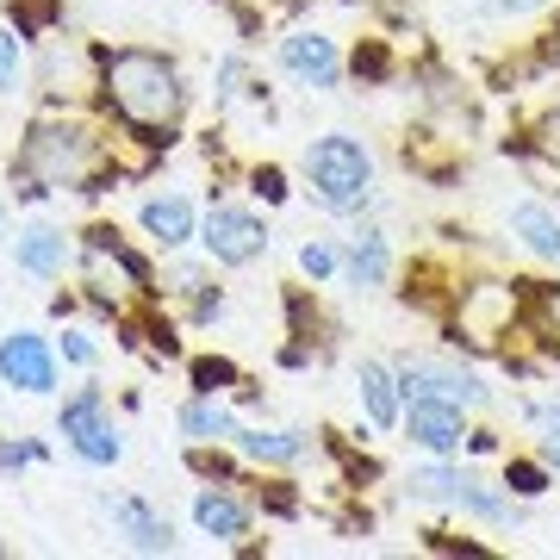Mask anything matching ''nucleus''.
<instances>
[{
    "mask_svg": "<svg viewBox=\"0 0 560 560\" xmlns=\"http://www.w3.org/2000/svg\"><path fill=\"white\" fill-rule=\"evenodd\" d=\"M101 81H106V101H113V113L125 125L156 131V143H168L180 106H187V88H180L175 62L162 57V50H113Z\"/></svg>",
    "mask_w": 560,
    "mask_h": 560,
    "instance_id": "1",
    "label": "nucleus"
},
{
    "mask_svg": "<svg viewBox=\"0 0 560 560\" xmlns=\"http://www.w3.org/2000/svg\"><path fill=\"white\" fill-rule=\"evenodd\" d=\"M94 162H101V143L94 131L75 119H32L20 143V168L38 180V194H94L88 180H94Z\"/></svg>",
    "mask_w": 560,
    "mask_h": 560,
    "instance_id": "2",
    "label": "nucleus"
},
{
    "mask_svg": "<svg viewBox=\"0 0 560 560\" xmlns=\"http://www.w3.org/2000/svg\"><path fill=\"white\" fill-rule=\"evenodd\" d=\"M305 180H312L324 212H361L374 200V156L349 131H324L305 143Z\"/></svg>",
    "mask_w": 560,
    "mask_h": 560,
    "instance_id": "3",
    "label": "nucleus"
},
{
    "mask_svg": "<svg viewBox=\"0 0 560 560\" xmlns=\"http://www.w3.org/2000/svg\"><path fill=\"white\" fill-rule=\"evenodd\" d=\"M57 436L69 442V455L88 460V467H113V460L125 455V442H119V430H113V411H106L101 386H81L75 399H62Z\"/></svg>",
    "mask_w": 560,
    "mask_h": 560,
    "instance_id": "4",
    "label": "nucleus"
},
{
    "mask_svg": "<svg viewBox=\"0 0 560 560\" xmlns=\"http://www.w3.org/2000/svg\"><path fill=\"white\" fill-rule=\"evenodd\" d=\"M399 393L405 399H448L460 405V411H480V405H492V386L474 374V368H460L455 355H411L399 361Z\"/></svg>",
    "mask_w": 560,
    "mask_h": 560,
    "instance_id": "5",
    "label": "nucleus"
},
{
    "mask_svg": "<svg viewBox=\"0 0 560 560\" xmlns=\"http://www.w3.org/2000/svg\"><path fill=\"white\" fill-rule=\"evenodd\" d=\"M0 386L32 393V399L57 393V349H50V337H38V330H7L0 337Z\"/></svg>",
    "mask_w": 560,
    "mask_h": 560,
    "instance_id": "6",
    "label": "nucleus"
},
{
    "mask_svg": "<svg viewBox=\"0 0 560 560\" xmlns=\"http://www.w3.org/2000/svg\"><path fill=\"white\" fill-rule=\"evenodd\" d=\"M200 243H206V256L224 261V268H249L268 249V224L256 212H243V206H212L200 224Z\"/></svg>",
    "mask_w": 560,
    "mask_h": 560,
    "instance_id": "7",
    "label": "nucleus"
},
{
    "mask_svg": "<svg viewBox=\"0 0 560 560\" xmlns=\"http://www.w3.org/2000/svg\"><path fill=\"white\" fill-rule=\"evenodd\" d=\"M411 411H405V430H411V442H418L423 455H460V442H467V423H460V405L448 399H405Z\"/></svg>",
    "mask_w": 560,
    "mask_h": 560,
    "instance_id": "8",
    "label": "nucleus"
},
{
    "mask_svg": "<svg viewBox=\"0 0 560 560\" xmlns=\"http://www.w3.org/2000/svg\"><path fill=\"white\" fill-rule=\"evenodd\" d=\"M280 69L293 81H305V88H318V94H330L342 81V57L324 32H293V38H280Z\"/></svg>",
    "mask_w": 560,
    "mask_h": 560,
    "instance_id": "9",
    "label": "nucleus"
},
{
    "mask_svg": "<svg viewBox=\"0 0 560 560\" xmlns=\"http://www.w3.org/2000/svg\"><path fill=\"white\" fill-rule=\"evenodd\" d=\"M106 517L125 536V548H138V555H175V523L156 517L143 499H106Z\"/></svg>",
    "mask_w": 560,
    "mask_h": 560,
    "instance_id": "10",
    "label": "nucleus"
},
{
    "mask_svg": "<svg viewBox=\"0 0 560 560\" xmlns=\"http://www.w3.org/2000/svg\"><path fill=\"white\" fill-rule=\"evenodd\" d=\"M69 237H62L57 224H25L20 237H13V268L32 280H57L62 268H69Z\"/></svg>",
    "mask_w": 560,
    "mask_h": 560,
    "instance_id": "11",
    "label": "nucleus"
},
{
    "mask_svg": "<svg viewBox=\"0 0 560 560\" xmlns=\"http://www.w3.org/2000/svg\"><path fill=\"white\" fill-rule=\"evenodd\" d=\"M138 224L162 243V249H180V243L200 237V219H194V206L180 200V194H156V200H143L138 206Z\"/></svg>",
    "mask_w": 560,
    "mask_h": 560,
    "instance_id": "12",
    "label": "nucleus"
},
{
    "mask_svg": "<svg viewBox=\"0 0 560 560\" xmlns=\"http://www.w3.org/2000/svg\"><path fill=\"white\" fill-rule=\"evenodd\" d=\"M355 393H361V411H368V423L374 430H393L399 423V374L386 368V361H361L355 368Z\"/></svg>",
    "mask_w": 560,
    "mask_h": 560,
    "instance_id": "13",
    "label": "nucleus"
},
{
    "mask_svg": "<svg viewBox=\"0 0 560 560\" xmlns=\"http://www.w3.org/2000/svg\"><path fill=\"white\" fill-rule=\"evenodd\" d=\"M175 430L180 436H194V442H237L243 423L219 405V393H194V399L175 411Z\"/></svg>",
    "mask_w": 560,
    "mask_h": 560,
    "instance_id": "14",
    "label": "nucleus"
},
{
    "mask_svg": "<svg viewBox=\"0 0 560 560\" xmlns=\"http://www.w3.org/2000/svg\"><path fill=\"white\" fill-rule=\"evenodd\" d=\"M511 237H517L523 249H529V256L560 261V219L548 212V206H536V200L511 206Z\"/></svg>",
    "mask_w": 560,
    "mask_h": 560,
    "instance_id": "15",
    "label": "nucleus"
},
{
    "mask_svg": "<svg viewBox=\"0 0 560 560\" xmlns=\"http://www.w3.org/2000/svg\"><path fill=\"white\" fill-rule=\"evenodd\" d=\"M342 268H349V280H355V287H368V293H374V287H386V275H393V249H386V237L374 231V224L349 237V261H342Z\"/></svg>",
    "mask_w": 560,
    "mask_h": 560,
    "instance_id": "16",
    "label": "nucleus"
},
{
    "mask_svg": "<svg viewBox=\"0 0 560 560\" xmlns=\"http://www.w3.org/2000/svg\"><path fill=\"white\" fill-rule=\"evenodd\" d=\"M194 523H200L212 541H243L249 536V511H243L231 492H200V499H194Z\"/></svg>",
    "mask_w": 560,
    "mask_h": 560,
    "instance_id": "17",
    "label": "nucleus"
},
{
    "mask_svg": "<svg viewBox=\"0 0 560 560\" xmlns=\"http://www.w3.org/2000/svg\"><path fill=\"white\" fill-rule=\"evenodd\" d=\"M237 448L261 467H293L305 455V436L300 430H237Z\"/></svg>",
    "mask_w": 560,
    "mask_h": 560,
    "instance_id": "18",
    "label": "nucleus"
},
{
    "mask_svg": "<svg viewBox=\"0 0 560 560\" xmlns=\"http://www.w3.org/2000/svg\"><path fill=\"white\" fill-rule=\"evenodd\" d=\"M25 88V50H20V32H0V94L13 101Z\"/></svg>",
    "mask_w": 560,
    "mask_h": 560,
    "instance_id": "19",
    "label": "nucleus"
},
{
    "mask_svg": "<svg viewBox=\"0 0 560 560\" xmlns=\"http://www.w3.org/2000/svg\"><path fill=\"white\" fill-rule=\"evenodd\" d=\"M300 268H305L312 280H337V268H342V261H337V249H330V243H318V237H312V243H300Z\"/></svg>",
    "mask_w": 560,
    "mask_h": 560,
    "instance_id": "20",
    "label": "nucleus"
},
{
    "mask_svg": "<svg viewBox=\"0 0 560 560\" xmlns=\"http://www.w3.org/2000/svg\"><path fill=\"white\" fill-rule=\"evenodd\" d=\"M231 381H237L231 361H194V386H200V393H224Z\"/></svg>",
    "mask_w": 560,
    "mask_h": 560,
    "instance_id": "21",
    "label": "nucleus"
},
{
    "mask_svg": "<svg viewBox=\"0 0 560 560\" xmlns=\"http://www.w3.org/2000/svg\"><path fill=\"white\" fill-rule=\"evenodd\" d=\"M504 492H517V499H536V492H541V467H529V460H517V467L504 474Z\"/></svg>",
    "mask_w": 560,
    "mask_h": 560,
    "instance_id": "22",
    "label": "nucleus"
},
{
    "mask_svg": "<svg viewBox=\"0 0 560 560\" xmlns=\"http://www.w3.org/2000/svg\"><path fill=\"white\" fill-rule=\"evenodd\" d=\"M62 361H75V368H94V361H101V349L81 337V330H62Z\"/></svg>",
    "mask_w": 560,
    "mask_h": 560,
    "instance_id": "23",
    "label": "nucleus"
},
{
    "mask_svg": "<svg viewBox=\"0 0 560 560\" xmlns=\"http://www.w3.org/2000/svg\"><path fill=\"white\" fill-rule=\"evenodd\" d=\"M536 150H541V156H548V162L560 168V106L548 113V119H541V138H536Z\"/></svg>",
    "mask_w": 560,
    "mask_h": 560,
    "instance_id": "24",
    "label": "nucleus"
},
{
    "mask_svg": "<svg viewBox=\"0 0 560 560\" xmlns=\"http://www.w3.org/2000/svg\"><path fill=\"white\" fill-rule=\"evenodd\" d=\"M256 194L261 200H287V175L280 168H256Z\"/></svg>",
    "mask_w": 560,
    "mask_h": 560,
    "instance_id": "25",
    "label": "nucleus"
},
{
    "mask_svg": "<svg viewBox=\"0 0 560 560\" xmlns=\"http://www.w3.org/2000/svg\"><path fill=\"white\" fill-rule=\"evenodd\" d=\"M237 81H243V62L224 57V62H219V101H231V94H237Z\"/></svg>",
    "mask_w": 560,
    "mask_h": 560,
    "instance_id": "26",
    "label": "nucleus"
},
{
    "mask_svg": "<svg viewBox=\"0 0 560 560\" xmlns=\"http://www.w3.org/2000/svg\"><path fill=\"white\" fill-rule=\"evenodd\" d=\"M548 57H555V62H560V32H555V50H548Z\"/></svg>",
    "mask_w": 560,
    "mask_h": 560,
    "instance_id": "27",
    "label": "nucleus"
},
{
    "mask_svg": "<svg viewBox=\"0 0 560 560\" xmlns=\"http://www.w3.org/2000/svg\"><path fill=\"white\" fill-rule=\"evenodd\" d=\"M0 231H7V219H0Z\"/></svg>",
    "mask_w": 560,
    "mask_h": 560,
    "instance_id": "28",
    "label": "nucleus"
}]
</instances>
